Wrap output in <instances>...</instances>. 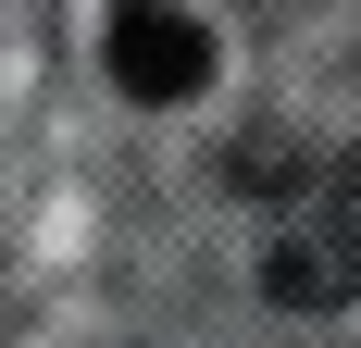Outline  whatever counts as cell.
<instances>
[{
    "label": "cell",
    "mask_w": 361,
    "mask_h": 348,
    "mask_svg": "<svg viewBox=\"0 0 361 348\" xmlns=\"http://www.w3.org/2000/svg\"><path fill=\"white\" fill-rule=\"evenodd\" d=\"M262 286H274L287 311L361 299V162H312L287 199H274V224H262Z\"/></svg>",
    "instance_id": "1"
},
{
    "label": "cell",
    "mask_w": 361,
    "mask_h": 348,
    "mask_svg": "<svg viewBox=\"0 0 361 348\" xmlns=\"http://www.w3.org/2000/svg\"><path fill=\"white\" fill-rule=\"evenodd\" d=\"M100 63H112L125 100H200V87H212V25L175 13V0H125L112 37H100Z\"/></svg>",
    "instance_id": "2"
}]
</instances>
